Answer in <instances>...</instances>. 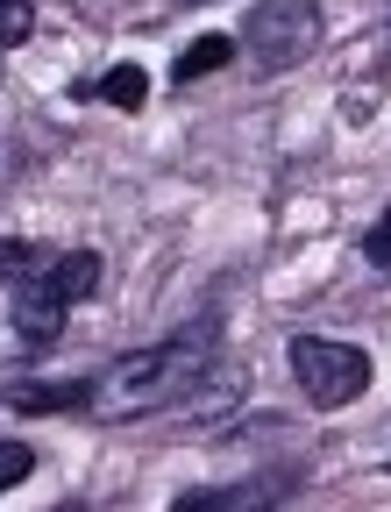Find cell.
<instances>
[{
	"instance_id": "cell-1",
	"label": "cell",
	"mask_w": 391,
	"mask_h": 512,
	"mask_svg": "<svg viewBox=\"0 0 391 512\" xmlns=\"http://www.w3.org/2000/svg\"><path fill=\"white\" fill-rule=\"evenodd\" d=\"M214 342H221V320L207 313V320H192V328H178V335L136 349V356H114V363L93 377L86 420L121 427V420H143V413H171L178 399L200 392V377H207V363H214Z\"/></svg>"
},
{
	"instance_id": "cell-2",
	"label": "cell",
	"mask_w": 391,
	"mask_h": 512,
	"mask_svg": "<svg viewBox=\"0 0 391 512\" xmlns=\"http://www.w3.org/2000/svg\"><path fill=\"white\" fill-rule=\"evenodd\" d=\"M100 249H64V256H29V271L8 285L15 292V335L43 356V349H57V335H64V320H72V306H86L93 292H100Z\"/></svg>"
},
{
	"instance_id": "cell-3",
	"label": "cell",
	"mask_w": 391,
	"mask_h": 512,
	"mask_svg": "<svg viewBox=\"0 0 391 512\" xmlns=\"http://www.w3.org/2000/svg\"><path fill=\"white\" fill-rule=\"evenodd\" d=\"M285 370H292V384L306 392L313 413H342V406H356V399L370 392V377H377L370 349L335 342V335H292V342H285Z\"/></svg>"
},
{
	"instance_id": "cell-4",
	"label": "cell",
	"mask_w": 391,
	"mask_h": 512,
	"mask_svg": "<svg viewBox=\"0 0 391 512\" xmlns=\"http://www.w3.org/2000/svg\"><path fill=\"white\" fill-rule=\"evenodd\" d=\"M320 43V8L313 0H249L242 15V50L256 64V79H278L292 64H306Z\"/></svg>"
},
{
	"instance_id": "cell-5",
	"label": "cell",
	"mask_w": 391,
	"mask_h": 512,
	"mask_svg": "<svg viewBox=\"0 0 391 512\" xmlns=\"http://www.w3.org/2000/svg\"><path fill=\"white\" fill-rule=\"evenodd\" d=\"M8 413L50 420V413H86L93 406V377H8Z\"/></svg>"
},
{
	"instance_id": "cell-6",
	"label": "cell",
	"mask_w": 391,
	"mask_h": 512,
	"mask_svg": "<svg viewBox=\"0 0 391 512\" xmlns=\"http://www.w3.org/2000/svg\"><path fill=\"white\" fill-rule=\"evenodd\" d=\"M292 491H299V470L235 477V484H207V491H178V512H207V505H271V498H292Z\"/></svg>"
},
{
	"instance_id": "cell-7",
	"label": "cell",
	"mask_w": 391,
	"mask_h": 512,
	"mask_svg": "<svg viewBox=\"0 0 391 512\" xmlns=\"http://www.w3.org/2000/svg\"><path fill=\"white\" fill-rule=\"evenodd\" d=\"M72 93H79V100H107V107H121V114H143L150 79H143V64H107L100 79H79Z\"/></svg>"
},
{
	"instance_id": "cell-8",
	"label": "cell",
	"mask_w": 391,
	"mask_h": 512,
	"mask_svg": "<svg viewBox=\"0 0 391 512\" xmlns=\"http://www.w3.org/2000/svg\"><path fill=\"white\" fill-rule=\"evenodd\" d=\"M228 57H235V36H200V43H185V50H178L171 79H178V86H192V79H214Z\"/></svg>"
},
{
	"instance_id": "cell-9",
	"label": "cell",
	"mask_w": 391,
	"mask_h": 512,
	"mask_svg": "<svg viewBox=\"0 0 391 512\" xmlns=\"http://www.w3.org/2000/svg\"><path fill=\"white\" fill-rule=\"evenodd\" d=\"M36 36V0H0V50H22Z\"/></svg>"
},
{
	"instance_id": "cell-10",
	"label": "cell",
	"mask_w": 391,
	"mask_h": 512,
	"mask_svg": "<svg viewBox=\"0 0 391 512\" xmlns=\"http://www.w3.org/2000/svg\"><path fill=\"white\" fill-rule=\"evenodd\" d=\"M22 477H36V448L29 441H0V498H8Z\"/></svg>"
},
{
	"instance_id": "cell-11",
	"label": "cell",
	"mask_w": 391,
	"mask_h": 512,
	"mask_svg": "<svg viewBox=\"0 0 391 512\" xmlns=\"http://www.w3.org/2000/svg\"><path fill=\"white\" fill-rule=\"evenodd\" d=\"M363 256H370V271H391V207L370 221V235H363Z\"/></svg>"
},
{
	"instance_id": "cell-12",
	"label": "cell",
	"mask_w": 391,
	"mask_h": 512,
	"mask_svg": "<svg viewBox=\"0 0 391 512\" xmlns=\"http://www.w3.org/2000/svg\"><path fill=\"white\" fill-rule=\"evenodd\" d=\"M384 43H391V0H384Z\"/></svg>"
},
{
	"instance_id": "cell-13",
	"label": "cell",
	"mask_w": 391,
	"mask_h": 512,
	"mask_svg": "<svg viewBox=\"0 0 391 512\" xmlns=\"http://www.w3.org/2000/svg\"><path fill=\"white\" fill-rule=\"evenodd\" d=\"M384 470H391V456H384Z\"/></svg>"
}]
</instances>
